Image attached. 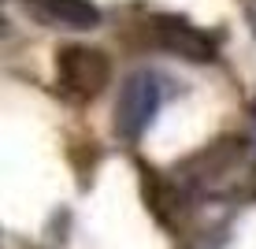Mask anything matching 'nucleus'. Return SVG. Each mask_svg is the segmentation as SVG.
Returning <instances> with one entry per match:
<instances>
[{
    "label": "nucleus",
    "mask_w": 256,
    "mask_h": 249,
    "mask_svg": "<svg viewBox=\"0 0 256 249\" xmlns=\"http://www.w3.org/2000/svg\"><path fill=\"white\" fill-rule=\"evenodd\" d=\"M174 90L178 86L167 75H160V71H134L122 82L119 101H116V134L122 141H138L152 127V119L160 115V108Z\"/></svg>",
    "instance_id": "nucleus-2"
},
{
    "label": "nucleus",
    "mask_w": 256,
    "mask_h": 249,
    "mask_svg": "<svg viewBox=\"0 0 256 249\" xmlns=\"http://www.w3.org/2000/svg\"><path fill=\"white\" fill-rule=\"evenodd\" d=\"M145 38L152 49L171 52V56L186 60V64H216L219 45H223V34L219 30H204V26L190 23L186 15H171V12L148 15Z\"/></svg>",
    "instance_id": "nucleus-3"
},
{
    "label": "nucleus",
    "mask_w": 256,
    "mask_h": 249,
    "mask_svg": "<svg viewBox=\"0 0 256 249\" xmlns=\"http://www.w3.org/2000/svg\"><path fill=\"white\" fill-rule=\"evenodd\" d=\"M190 201H252L256 197V145L245 138H216L178 167Z\"/></svg>",
    "instance_id": "nucleus-1"
},
{
    "label": "nucleus",
    "mask_w": 256,
    "mask_h": 249,
    "mask_svg": "<svg viewBox=\"0 0 256 249\" xmlns=\"http://www.w3.org/2000/svg\"><path fill=\"white\" fill-rule=\"evenodd\" d=\"M34 23L70 34H90L100 26V8L93 0H19Z\"/></svg>",
    "instance_id": "nucleus-6"
},
{
    "label": "nucleus",
    "mask_w": 256,
    "mask_h": 249,
    "mask_svg": "<svg viewBox=\"0 0 256 249\" xmlns=\"http://www.w3.org/2000/svg\"><path fill=\"white\" fill-rule=\"evenodd\" d=\"M112 82V60L93 45H64L56 56V90L70 104H90Z\"/></svg>",
    "instance_id": "nucleus-4"
},
{
    "label": "nucleus",
    "mask_w": 256,
    "mask_h": 249,
    "mask_svg": "<svg viewBox=\"0 0 256 249\" xmlns=\"http://www.w3.org/2000/svg\"><path fill=\"white\" fill-rule=\"evenodd\" d=\"M138 179H141V201L156 216V223L164 230L178 234L190 219V208H193V201H190L186 186L178 182V175H167L160 167H152L148 160H138Z\"/></svg>",
    "instance_id": "nucleus-5"
}]
</instances>
